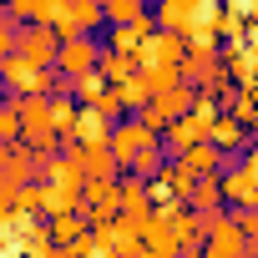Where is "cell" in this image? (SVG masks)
<instances>
[{"instance_id":"1","label":"cell","mask_w":258,"mask_h":258,"mask_svg":"<svg viewBox=\"0 0 258 258\" xmlns=\"http://www.w3.org/2000/svg\"><path fill=\"white\" fill-rule=\"evenodd\" d=\"M101 51H106V46H101V36H76V41H66V46H61L56 71L76 81V76H86V71H96V66H101Z\"/></svg>"},{"instance_id":"2","label":"cell","mask_w":258,"mask_h":258,"mask_svg":"<svg viewBox=\"0 0 258 258\" xmlns=\"http://www.w3.org/2000/svg\"><path fill=\"white\" fill-rule=\"evenodd\" d=\"M152 142H157V132H147V126L132 116V121H121V126H116V137H111V157H116L126 172H132V162H137Z\"/></svg>"},{"instance_id":"3","label":"cell","mask_w":258,"mask_h":258,"mask_svg":"<svg viewBox=\"0 0 258 258\" xmlns=\"http://www.w3.org/2000/svg\"><path fill=\"white\" fill-rule=\"evenodd\" d=\"M208 258H253V243L238 233V223H233V213H223V223L213 228V238H208V248H203Z\"/></svg>"},{"instance_id":"4","label":"cell","mask_w":258,"mask_h":258,"mask_svg":"<svg viewBox=\"0 0 258 258\" xmlns=\"http://www.w3.org/2000/svg\"><path fill=\"white\" fill-rule=\"evenodd\" d=\"M208 137H213V126H208V121H198V116H182V121H172L167 132H162V142H167L172 162H177V157H187L192 147H203Z\"/></svg>"},{"instance_id":"5","label":"cell","mask_w":258,"mask_h":258,"mask_svg":"<svg viewBox=\"0 0 258 258\" xmlns=\"http://www.w3.org/2000/svg\"><path fill=\"white\" fill-rule=\"evenodd\" d=\"M218 76H223V56H218V51H187V61H182V81H187V86L208 91Z\"/></svg>"},{"instance_id":"6","label":"cell","mask_w":258,"mask_h":258,"mask_svg":"<svg viewBox=\"0 0 258 258\" xmlns=\"http://www.w3.org/2000/svg\"><path fill=\"white\" fill-rule=\"evenodd\" d=\"M111 137H116V126H111L96 106H81V126H76L71 147H111Z\"/></svg>"},{"instance_id":"7","label":"cell","mask_w":258,"mask_h":258,"mask_svg":"<svg viewBox=\"0 0 258 258\" xmlns=\"http://www.w3.org/2000/svg\"><path fill=\"white\" fill-rule=\"evenodd\" d=\"M253 192H258V182L248 177L243 157H233V162L223 167V198H228V208H248V203H253Z\"/></svg>"},{"instance_id":"8","label":"cell","mask_w":258,"mask_h":258,"mask_svg":"<svg viewBox=\"0 0 258 258\" xmlns=\"http://www.w3.org/2000/svg\"><path fill=\"white\" fill-rule=\"evenodd\" d=\"M208 142H213V147H218V152L233 162V157H238V147L248 142V126H243L238 116H228V111H223V116L213 121V137H208Z\"/></svg>"},{"instance_id":"9","label":"cell","mask_w":258,"mask_h":258,"mask_svg":"<svg viewBox=\"0 0 258 258\" xmlns=\"http://www.w3.org/2000/svg\"><path fill=\"white\" fill-rule=\"evenodd\" d=\"M157 182H162V187H167V192H172L177 203H187V198L198 192V182H203V177H198V172H192L187 162H167V172H162Z\"/></svg>"},{"instance_id":"10","label":"cell","mask_w":258,"mask_h":258,"mask_svg":"<svg viewBox=\"0 0 258 258\" xmlns=\"http://www.w3.org/2000/svg\"><path fill=\"white\" fill-rule=\"evenodd\" d=\"M177 162H187L198 177H223V167H228V157L213 147V142H203V147H192L187 157H177Z\"/></svg>"},{"instance_id":"11","label":"cell","mask_w":258,"mask_h":258,"mask_svg":"<svg viewBox=\"0 0 258 258\" xmlns=\"http://www.w3.org/2000/svg\"><path fill=\"white\" fill-rule=\"evenodd\" d=\"M223 203H228V198H223V177H203V182H198V192L187 198V208H192V213H228Z\"/></svg>"},{"instance_id":"12","label":"cell","mask_w":258,"mask_h":258,"mask_svg":"<svg viewBox=\"0 0 258 258\" xmlns=\"http://www.w3.org/2000/svg\"><path fill=\"white\" fill-rule=\"evenodd\" d=\"M106 91H111V81H106L101 71H86V76H76V81H71V96H76L81 106H96Z\"/></svg>"},{"instance_id":"13","label":"cell","mask_w":258,"mask_h":258,"mask_svg":"<svg viewBox=\"0 0 258 258\" xmlns=\"http://www.w3.org/2000/svg\"><path fill=\"white\" fill-rule=\"evenodd\" d=\"M71 11H76L81 36H96V31L106 26V6H96V0H71Z\"/></svg>"},{"instance_id":"14","label":"cell","mask_w":258,"mask_h":258,"mask_svg":"<svg viewBox=\"0 0 258 258\" xmlns=\"http://www.w3.org/2000/svg\"><path fill=\"white\" fill-rule=\"evenodd\" d=\"M147 16L142 0H106V26H137Z\"/></svg>"},{"instance_id":"15","label":"cell","mask_w":258,"mask_h":258,"mask_svg":"<svg viewBox=\"0 0 258 258\" xmlns=\"http://www.w3.org/2000/svg\"><path fill=\"white\" fill-rule=\"evenodd\" d=\"M147 81H152V91L162 96V91H172V86H182V66H152V71H142Z\"/></svg>"},{"instance_id":"16","label":"cell","mask_w":258,"mask_h":258,"mask_svg":"<svg viewBox=\"0 0 258 258\" xmlns=\"http://www.w3.org/2000/svg\"><path fill=\"white\" fill-rule=\"evenodd\" d=\"M51 31H56L61 41H76V36H81V26H76V11L66 6V0H61V11H56V21H51Z\"/></svg>"},{"instance_id":"17","label":"cell","mask_w":258,"mask_h":258,"mask_svg":"<svg viewBox=\"0 0 258 258\" xmlns=\"http://www.w3.org/2000/svg\"><path fill=\"white\" fill-rule=\"evenodd\" d=\"M233 213V223H238V233L248 238V243H258V208H228Z\"/></svg>"},{"instance_id":"18","label":"cell","mask_w":258,"mask_h":258,"mask_svg":"<svg viewBox=\"0 0 258 258\" xmlns=\"http://www.w3.org/2000/svg\"><path fill=\"white\" fill-rule=\"evenodd\" d=\"M243 167H248V177H253V182H258V147H253V152H248V157H243Z\"/></svg>"},{"instance_id":"19","label":"cell","mask_w":258,"mask_h":258,"mask_svg":"<svg viewBox=\"0 0 258 258\" xmlns=\"http://www.w3.org/2000/svg\"><path fill=\"white\" fill-rule=\"evenodd\" d=\"M243 16H248V21L258 26V0H253V6H243Z\"/></svg>"},{"instance_id":"20","label":"cell","mask_w":258,"mask_h":258,"mask_svg":"<svg viewBox=\"0 0 258 258\" xmlns=\"http://www.w3.org/2000/svg\"><path fill=\"white\" fill-rule=\"evenodd\" d=\"M248 208H258V192H253V203H248Z\"/></svg>"},{"instance_id":"21","label":"cell","mask_w":258,"mask_h":258,"mask_svg":"<svg viewBox=\"0 0 258 258\" xmlns=\"http://www.w3.org/2000/svg\"><path fill=\"white\" fill-rule=\"evenodd\" d=\"M253 258H258V243H253Z\"/></svg>"}]
</instances>
